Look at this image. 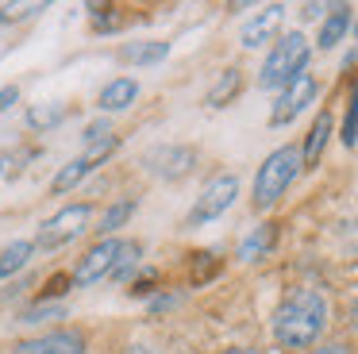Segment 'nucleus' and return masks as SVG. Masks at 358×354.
Instances as JSON below:
<instances>
[{
    "label": "nucleus",
    "instance_id": "obj_1",
    "mask_svg": "<svg viewBox=\"0 0 358 354\" xmlns=\"http://www.w3.org/2000/svg\"><path fill=\"white\" fill-rule=\"evenodd\" d=\"M327 323H331V304L316 285H296L293 292L281 297V304L273 308V343L285 354H308L312 346H320Z\"/></svg>",
    "mask_w": 358,
    "mask_h": 354
},
{
    "label": "nucleus",
    "instance_id": "obj_2",
    "mask_svg": "<svg viewBox=\"0 0 358 354\" xmlns=\"http://www.w3.org/2000/svg\"><path fill=\"white\" fill-rule=\"evenodd\" d=\"M301 169H304V162H301V146L296 143H285L273 154H266V162L255 174V185H250V208H255V212H270V208L289 192V185L296 181Z\"/></svg>",
    "mask_w": 358,
    "mask_h": 354
},
{
    "label": "nucleus",
    "instance_id": "obj_3",
    "mask_svg": "<svg viewBox=\"0 0 358 354\" xmlns=\"http://www.w3.org/2000/svg\"><path fill=\"white\" fill-rule=\"evenodd\" d=\"M308 58H312V43L304 31H285V35L273 38L270 54H266L262 62V73H258V85L262 89H285V85H293L296 77L308 69Z\"/></svg>",
    "mask_w": 358,
    "mask_h": 354
},
{
    "label": "nucleus",
    "instance_id": "obj_4",
    "mask_svg": "<svg viewBox=\"0 0 358 354\" xmlns=\"http://www.w3.org/2000/svg\"><path fill=\"white\" fill-rule=\"evenodd\" d=\"M89 223H93V204H66L58 208L50 220H43L39 235H35V250H62V246H70L73 239H81L89 231Z\"/></svg>",
    "mask_w": 358,
    "mask_h": 354
},
{
    "label": "nucleus",
    "instance_id": "obj_5",
    "mask_svg": "<svg viewBox=\"0 0 358 354\" xmlns=\"http://www.w3.org/2000/svg\"><path fill=\"white\" fill-rule=\"evenodd\" d=\"M235 197H239V177L235 174H216L201 189V197L193 200V208H189V215H185V227H204V223L220 220V215L235 204Z\"/></svg>",
    "mask_w": 358,
    "mask_h": 354
},
{
    "label": "nucleus",
    "instance_id": "obj_6",
    "mask_svg": "<svg viewBox=\"0 0 358 354\" xmlns=\"http://www.w3.org/2000/svg\"><path fill=\"white\" fill-rule=\"evenodd\" d=\"M124 246H127V239H101V243L78 262V269L70 274V281L73 285H96L101 277H112V269H116L120 258H124Z\"/></svg>",
    "mask_w": 358,
    "mask_h": 354
},
{
    "label": "nucleus",
    "instance_id": "obj_7",
    "mask_svg": "<svg viewBox=\"0 0 358 354\" xmlns=\"http://www.w3.org/2000/svg\"><path fill=\"white\" fill-rule=\"evenodd\" d=\"M316 92H320V81L312 73H301L293 85H285V89L278 92V100H273V108H270V127H285V123H293L296 115L316 100Z\"/></svg>",
    "mask_w": 358,
    "mask_h": 354
},
{
    "label": "nucleus",
    "instance_id": "obj_8",
    "mask_svg": "<svg viewBox=\"0 0 358 354\" xmlns=\"http://www.w3.org/2000/svg\"><path fill=\"white\" fill-rule=\"evenodd\" d=\"M12 354H89V339L78 327H55L12 346Z\"/></svg>",
    "mask_w": 358,
    "mask_h": 354
},
{
    "label": "nucleus",
    "instance_id": "obj_9",
    "mask_svg": "<svg viewBox=\"0 0 358 354\" xmlns=\"http://www.w3.org/2000/svg\"><path fill=\"white\" fill-rule=\"evenodd\" d=\"M193 166H196V146L189 143H166L147 154V169L162 181H181V177L193 174Z\"/></svg>",
    "mask_w": 358,
    "mask_h": 354
},
{
    "label": "nucleus",
    "instance_id": "obj_10",
    "mask_svg": "<svg viewBox=\"0 0 358 354\" xmlns=\"http://www.w3.org/2000/svg\"><path fill=\"white\" fill-rule=\"evenodd\" d=\"M112 150H116V143H104V146H96V150H85V154H78L73 162H66V166L55 174V181H50V192H55V197H62V192L78 189V185L85 181V177L93 174V169L101 166Z\"/></svg>",
    "mask_w": 358,
    "mask_h": 354
},
{
    "label": "nucleus",
    "instance_id": "obj_11",
    "mask_svg": "<svg viewBox=\"0 0 358 354\" xmlns=\"http://www.w3.org/2000/svg\"><path fill=\"white\" fill-rule=\"evenodd\" d=\"M281 20H285V4H266L262 12H255L247 23H243V46H266V43H273V35H278V27H281Z\"/></svg>",
    "mask_w": 358,
    "mask_h": 354
},
{
    "label": "nucleus",
    "instance_id": "obj_12",
    "mask_svg": "<svg viewBox=\"0 0 358 354\" xmlns=\"http://www.w3.org/2000/svg\"><path fill=\"white\" fill-rule=\"evenodd\" d=\"M350 23H355V8H350V4H331V8H327L324 23H320V35H316L320 50H335V46L347 38Z\"/></svg>",
    "mask_w": 358,
    "mask_h": 354
},
{
    "label": "nucleus",
    "instance_id": "obj_13",
    "mask_svg": "<svg viewBox=\"0 0 358 354\" xmlns=\"http://www.w3.org/2000/svg\"><path fill=\"white\" fill-rule=\"evenodd\" d=\"M135 97H139V81H135V77H116V81H108L101 89L96 108H101V112H124V108L135 104Z\"/></svg>",
    "mask_w": 358,
    "mask_h": 354
},
{
    "label": "nucleus",
    "instance_id": "obj_14",
    "mask_svg": "<svg viewBox=\"0 0 358 354\" xmlns=\"http://www.w3.org/2000/svg\"><path fill=\"white\" fill-rule=\"evenodd\" d=\"M331 112H320L316 115V123L308 127V139H304V146H301V162H304V169H312L320 158H324V146H327V139H331Z\"/></svg>",
    "mask_w": 358,
    "mask_h": 354
},
{
    "label": "nucleus",
    "instance_id": "obj_15",
    "mask_svg": "<svg viewBox=\"0 0 358 354\" xmlns=\"http://www.w3.org/2000/svg\"><path fill=\"white\" fill-rule=\"evenodd\" d=\"M166 54H170V43H162V38H139V43L120 46V62L124 66H155Z\"/></svg>",
    "mask_w": 358,
    "mask_h": 354
},
{
    "label": "nucleus",
    "instance_id": "obj_16",
    "mask_svg": "<svg viewBox=\"0 0 358 354\" xmlns=\"http://www.w3.org/2000/svg\"><path fill=\"white\" fill-rule=\"evenodd\" d=\"M273 243H278V223H258V227L239 243V258L243 262H258V258H266V254L273 250Z\"/></svg>",
    "mask_w": 358,
    "mask_h": 354
},
{
    "label": "nucleus",
    "instance_id": "obj_17",
    "mask_svg": "<svg viewBox=\"0 0 358 354\" xmlns=\"http://www.w3.org/2000/svg\"><path fill=\"white\" fill-rule=\"evenodd\" d=\"M31 258H35V239H16V243H8L0 250V281H8L12 274H20Z\"/></svg>",
    "mask_w": 358,
    "mask_h": 354
},
{
    "label": "nucleus",
    "instance_id": "obj_18",
    "mask_svg": "<svg viewBox=\"0 0 358 354\" xmlns=\"http://www.w3.org/2000/svg\"><path fill=\"white\" fill-rule=\"evenodd\" d=\"M239 89H243V73L235 66H227L224 73L216 77V85L208 89V104L212 108H227L235 97H239Z\"/></svg>",
    "mask_w": 358,
    "mask_h": 354
},
{
    "label": "nucleus",
    "instance_id": "obj_19",
    "mask_svg": "<svg viewBox=\"0 0 358 354\" xmlns=\"http://www.w3.org/2000/svg\"><path fill=\"white\" fill-rule=\"evenodd\" d=\"M66 120V104L62 100H43V104L27 108V127L31 131H50Z\"/></svg>",
    "mask_w": 358,
    "mask_h": 354
},
{
    "label": "nucleus",
    "instance_id": "obj_20",
    "mask_svg": "<svg viewBox=\"0 0 358 354\" xmlns=\"http://www.w3.org/2000/svg\"><path fill=\"white\" fill-rule=\"evenodd\" d=\"M131 212H135V200H120V204H112L108 212L101 215V220H96V235L101 239H116V231L124 227L127 220H131Z\"/></svg>",
    "mask_w": 358,
    "mask_h": 354
},
{
    "label": "nucleus",
    "instance_id": "obj_21",
    "mask_svg": "<svg viewBox=\"0 0 358 354\" xmlns=\"http://www.w3.org/2000/svg\"><path fill=\"white\" fill-rule=\"evenodd\" d=\"M343 143L355 146L358 143V85L350 89V100H347V120H343Z\"/></svg>",
    "mask_w": 358,
    "mask_h": 354
},
{
    "label": "nucleus",
    "instance_id": "obj_22",
    "mask_svg": "<svg viewBox=\"0 0 358 354\" xmlns=\"http://www.w3.org/2000/svg\"><path fill=\"white\" fill-rule=\"evenodd\" d=\"M43 320H62V304H35L24 312V323H43Z\"/></svg>",
    "mask_w": 358,
    "mask_h": 354
},
{
    "label": "nucleus",
    "instance_id": "obj_23",
    "mask_svg": "<svg viewBox=\"0 0 358 354\" xmlns=\"http://www.w3.org/2000/svg\"><path fill=\"white\" fill-rule=\"evenodd\" d=\"M70 277H66V274H58V277H50V281H47V292H43V304H55V297H62V292L66 289H70Z\"/></svg>",
    "mask_w": 358,
    "mask_h": 354
},
{
    "label": "nucleus",
    "instance_id": "obj_24",
    "mask_svg": "<svg viewBox=\"0 0 358 354\" xmlns=\"http://www.w3.org/2000/svg\"><path fill=\"white\" fill-rule=\"evenodd\" d=\"M308 354H355V346H350L347 339H327V343L312 346Z\"/></svg>",
    "mask_w": 358,
    "mask_h": 354
},
{
    "label": "nucleus",
    "instance_id": "obj_25",
    "mask_svg": "<svg viewBox=\"0 0 358 354\" xmlns=\"http://www.w3.org/2000/svg\"><path fill=\"white\" fill-rule=\"evenodd\" d=\"M16 100H20V89H16V85H4V89H0V115L8 112Z\"/></svg>",
    "mask_w": 358,
    "mask_h": 354
},
{
    "label": "nucleus",
    "instance_id": "obj_26",
    "mask_svg": "<svg viewBox=\"0 0 358 354\" xmlns=\"http://www.w3.org/2000/svg\"><path fill=\"white\" fill-rule=\"evenodd\" d=\"M124 354H158V351H155V346H147V343H131Z\"/></svg>",
    "mask_w": 358,
    "mask_h": 354
},
{
    "label": "nucleus",
    "instance_id": "obj_27",
    "mask_svg": "<svg viewBox=\"0 0 358 354\" xmlns=\"http://www.w3.org/2000/svg\"><path fill=\"white\" fill-rule=\"evenodd\" d=\"M220 354H262V351H255V346H227V351H220Z\"/></svg>",
    "mask_w": 358,
    "mask_h": 354
},
{
    "label": "nucleus",
    "instance_id": "obj_28",
    "mask_svg": "<svg viewBox=\"0 0 358 354\" xmlns=\"http://www.w3.org/2000/svg\"><path fill=\"white\" fill-rule=\"evenodd\" d=\"M350 327H355V335H358V297L350 300Z\"/></svg>",
    "mask_w": 358,
    "mask_h": 354
},
{
    "label": "nucleus",
    "instance_id": "obj_29",
    "mask_svg": "<svg viewBox=\"0 0 358 354\" xmlns=\"http://www.w3.org/2000/svg\"><path fill=\"white\" fill-rule=\"evenodd\" d=\"M8 166H12V154H0V177L8 174Z\"/></svg>",
    "mask_w": 358,
    "mask_h": 354
}]
</instances>
